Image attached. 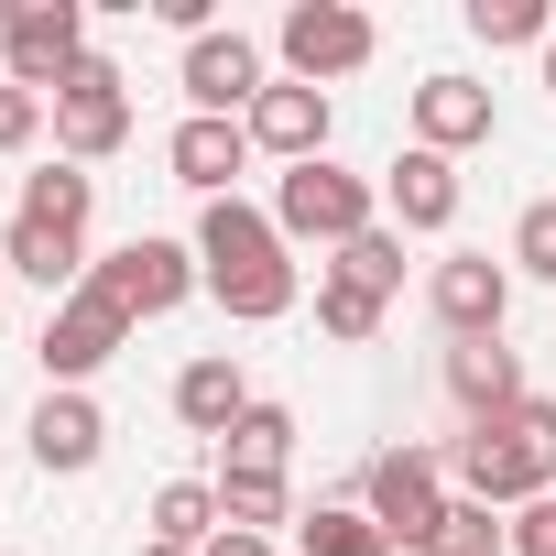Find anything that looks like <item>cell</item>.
Listing matches in <instances>:
<instances>
[{
	"instance_id": "obj_13",
	"label": "cell",
	"mask_w": 556,
	"mask_h": 556,
	"mask_svg": "<svg viewBox=\"0 0 556 556\" xmlns=\"http://www.w3.org/2000/svg\"><path fill=\"white\" fill-rule=\"evenodd\" d=\"M415 142L447 153V164H458L469 142H491V88H480V77H426V88H415Z\"/></svg>"
},
{
	"instance_id": "obj_30",
	"label": "cell",
	"mask_w": 556,
	"mask_h": 556,
	"mask_svg": "<svg viewBox=\"0 0 556 556\" xmlns=\"http://www.w3.org/2000/svg\"><path fill=\"white\" fill-rule=\"evenodd\" d=\"M45 110H55V99H34V88H12V77H0V153H23V142L45 131Z\"/></svg>"
},
{
	"instance_id": "obj_22",
	"label": "cell",
	"mask_w": 556,
	"mask_h": 556,
	"mask_svg": "<svg viewBox=\"0 0 556 556\" xmlns=\"http://www.w3.org/2000/svg\"><path fill=\"white\" fill-rule=\"evenodd\" d=\"M295 545H306V556H393V534H382L361 502H317V513H295Z\"/></svg>"
},
{
	"instance_id": "obj_1",
	"label": "cell",
	"mask_w": 556,
	"mask_h": 556,
	"mask_svg": "<svg viewBox=\"0 0 556 556\" xmlns=\"http://www.w3.org/2000/svg\"><path fill=\"white\" fill-rule=\"evenodd\" d=\"M197 273H207V295H218L240 328H262V317H285V306H295L285 229H273L262 207H240V197H218V207L197 218Z\"/></svg>"
},
{
	"instance_id": "obj_27",
	"label": "cell",
	"mask_w": 556,
	"mask_h": 556,
	"mask_svg": "<svg viewBox=\"0 0 556 556\" xmlns=\"http://www.w3.org/2000/svg\"><path fill=\"white\" fill-rule=\"evenodd\" d=\"M437 556H513V523H491V502H447Z\"/></svg>"
},
{
	"instance_id": "obj_33",
	"label": "cell",
	"mask_w": 556,
	"mask_h": 556,
	"mask_svg": "<svg viewBox=\"0 0 556 556\" xmlns=\"http://www.w3.org/2000/svg\"><path fill=\"white\" fill-rule=\"evenodd\" d=\"M142 556H197V545H142Z\"/></svg>"
},
{
	"instance_id": "obj_16",
	"label": "cell",
	"mask_w": 556,
	"mask_h": 556,
	"mask_svg": "<svg viewBox=\"0 0 556 556\" xmlns=\"http://www.w3.org/2000/svg\"><path fill=\"white\" fill-rule=\"evenodd\" d=\"M382 197H393V218H404V229H447V218H458V164L415 142V153H393V164H382Z\"/></svg>"
},
{
	"instance_id": "obj_26",
	"label": "cell",
	"mask_w": 556,
	"mask_h": 556,
	"mask_svg": "<svg viewBox=\"0 0 556 556\" xmlns=\"http://www.w3.org/2000/svg\"><path fill=\"white\" fill-rule=\"evenodd\" d=\"M469 34L480 45H545L556 23H545V0H469Z\"/></svg>"
},
{
	"instance_id": "obj_34",
	"label": "cell",
	"mask_w": 556,
	"mask_h": 556,
	"mask_svg": "<svg viewBox=\"0 0 556 556\" xmlns=\"http://www.w3.org/2000/svg\"><path fill=\"white\" fill-rule=\"evenodd\" d=\"M545 88H556V34H545Z\"/></svg>"
},
{
	"instance_id": "obj_10",
	"label": "cell",
	"mask_w": 556,
	"mask_h": 556,
	"mask_svg": "<svg viewBox=\"0 0 556 556\" xmlns=\"http://www.w3.org/2000/svg\"><path fill=\"white\" fill-rule=\"evenodd\" d=\"M262 88H273V77H262V45H251V34H197V45H186V99H197V121H251Z\"/></svg>"
},
{
	"instance_id": "obj_3",
	"label": "cell",
	"mask_w": 556,
	"mask_h": 556,
	"mask_svg": "<svg viewBox=\"0 0 556 556\" xmlns=\"http://www.w3.org/2000/svg\"><path fill=\"white\" fill-rule=\"evenodd\" d=\"M361 513H371L393 545L437 556V534H447V469H437L426 447H382V458L361 469Z\"/></svg>"
},
{
	"instance_id": "obj_5",
	"label": "cell",
	"mask_w": 556,
	"mask_h": 556,
	"mask_svg": "<svg viewBox=\"0 0 556 556\" xmlns=\"http://www.w3.org/2000/svg\"><path fill=\"white\" fill-rule=\"evenodd\" d=\"M88 285L142 328V317H175V306L207 285V273H197V251H186V240H153V229H142V240H121L110 262H88Z\"/></svg>"
},
{
	"instance_id": "obj_7",
	"label": "cell",
	"mask_w": 556,
	"mask_h": 556,
	"mask_svg": "<svg viewBox=\"0 0 556 556\" xmlns=\"http://www.w3.org/2000/svg\"><path fill=\"white\" fill-rule=\"evenodd\" d=\"M55 142H66V164H99V153L131 142V88H121L110 55H88V66L55 88Z\"/></svg>"
},
{
	"instance_id": "obj_24",
	"label": "cell",
	"mask_w": 556,
	"mask_h": 556,
	"mask_svg": "<svg viewBox=\"0 0 556 556\" xmlns=\"http://www.w3.org/2000/svg\"><path fill=\"white\" fill-rule=\"evenodd\" d=\"M218 523H240V534H273V523H295V502H285V480L218 469Z\"/></svg>"
},
{
	"instance_id": "obj_25",
	"label": "cell",
	"mask_w": 556,
	"mask_h": 556,
	"mask_svg": "<svg viewBox=\"0 0 556 556\" xmlns=\"http://www.w3.org/2000/svg\"><path fill=\"white\" fill-rule=\"evenodd\" d=\"M317 328L361 350V339H382V295H371V285H350V273H328V285H317Z\"/></svg>"
},
{
	"instance_id": "obj_12",
	"label": "cell",
	"mask_w": 556,
	"mask_h": 556,
	"mask_svg": "<svg viewBox=\"0 0 556 556\" xmlns=\"http://www.w3.org/2000/svg\"><path fill=\"white\" fill-rule=\"evenodd\" d=\"M251 153H285V164H317L328 153V88H306V77H273L262 99H251Z\"/></svg>"
},
{
	"instance_id": "obj_6",
	"label": "cell",
	"mask_w": 556,
	"mask_h": 556,
	"mask_svg": "<svg viewBox=\"0 0 556 556\" xmlns=\"http://www.w3.org/2000/svg\"><path fill=\"white\" fill-rule=\"evenodd\" d=\"M0 55H12V88L55 99L88 66V12L77 0H12V12H0Z\"/></svg>"
},
{
	"instance_id": "obj_15",
	"label": "cell",
	"mask_w": 556,
	"mask_h": 556,
	"mask_svg": "<svg viewBox=\"0 0 556 556\" xmlns=\"http://www.w3.org/2000/svg\"><path fill=\"white\" fill-rule=\"evenodd\" d=\"M164 164H175V186H197V197L218 207V197H229V175L251 164V131H240V121H186V131L164 142Z\"/></svg>"
},
{
	"instance_id": "obj_29",
	"label": "cell",
	"mask_w": 556,
	"mask_h": 556,
	"mask_svg": "<svg viewBox=\"0 0 556 556\" xmlns=\"http://www.w3.org/2000/svg\"><path fill=\"white\" fill-rule=\"evenodd\" d=\"M513 273H545V285H556V197L523 207V229H513Z\"/></svg>"
},
{
	"instance_id": "obj_31",
	"label": "cell",
	"mask_w": 556,
	"mask_h": 556,
	"mask_svg": "<svg viewBox=\"0 0 556 556\" xmlns=\"http://www.w3.org/2000/svg\"><path fill=\"white\" fill-rule=\"evenodd\" d=\"M513 556H556V491L513 513Z\"/></svg>"
},
{
	"instance_id": "obj_21",
	"label": "cell",
	"mask_w": 556,
	"mask_h": 556,
	"mask_svg": "<svg viewBox=\"0 0 556 556\" xmlns=\"http://www.w3.org/2000/svg\"><path fill=\"white\" fill-rule=\"evenodd\" d=\"M218 458L251 469V480H285V458H295V415H285V404H251V415L218 437Z\"/></svg>"
},
{
	"instance_id": "obj_17",
	"label": "cell",
	"mask_w": 556,
	"mask_h": 556,
	"mask_svg": "<svg viewBox=\"0 0 556 556\" xmlns=\"http://www.w3.org/2000/svg\"><path fill=\"white\" fill-rule=\"evenodd\" d=\"M99 447H110V415L88 393H45L34 404V458L45 469H99Z\"/></svg>"
},
{
	"instance_id": "obj_9",
	"label": "cell",
	"mask_w": 556,
	"mask_h": 556,
	"mask_svg": "<svg viewBox=\"0 0 556 556\" xmlns=\"http://www.w3.org/2000/svg\"><path fill=\"white\" fill-rule=\"evenodd\" d=\"M273 45H285V66H295L306 88H328V77L371 66V12H350V0H295Z\"/></svg>"
},
{
	"instance_id": "obj_32",
	"label": "cell",
	"mask_w": 556,
	"mask_h": 556,
	"mask_svg": "<svg viewBox=\"0 0 556 556\" xmlns=\"http://www.w3.org/2000/svg\"><path fill=\"white\" fill-rule=\"evenodd\" d=\"M197 556H273V534H240V523H218V534H207Z\"/></svg>"
},
{
	"instance_id": "obj_18",
	"label": "cell",
	"mask_w": 556,
	"mask_h": 556,
	"mask_svg": "<svg viewBox=\"0 0 556 556\" xmlns=\"http://www.w3.org/2000/svg\"><path fill=\"white\" fill-rule=\"evenodd\" d=\"M175 415H186L197 437H229V426L251 415V382H240V361H218V350H207V361H186V371H175Z\"/></svg>"
},
{
	"instance_id": "obj_4",
	"label": "cell",
	"mask_w": 556,
	"mask_h": 556,
	"mask_svg": "<svg viewBox=\"0 0 556 556\" xmlns=\"http://www.w3.org/2000/svg\"><path fill=\"white\" fill-rule=\"evenodd\" d=\"M273 229H285V240H361V229H382L371 218V175H350V164H285V186H273Z\"/></svg>"
},
{
	"instance_id": "obj_11",
	"label": "cell",
	"mask_w": 556,
	"mask_h": 556,
	"mask_svg": "<svg viewBox=\"0 0 556 556\" xmlns=\"http://www.w3.org/2000/svg\"><path fill=\"white\" fill-rule=\"evenodd\" d=\"M426 306H437V328H447V339H502V306H513V262H491V251H458V262H437Z\"/></svg>"
},
{
	"instance_id": "obj_14",
	"label": "cell",
	"mask_w": 556,
	"mask_h": 556,
	"mask_svg": "<svg viewBox=\"0 0 556 556\" xmlns=\"http://www.w3.org/2000/svg\"><path fill=\"white\" fill-rule=\"evenodd\" d=\"M447 393L469 404V426H491V415L534 404V393H523V361H513L502 339H458V350H447Z\"/></svg>"
},
{
	"instance_id": "obj_20",
	"label": "cell",
	"mask_w": 556,
	"mask_h": 556,
	"mask_svg": "<svg viewBox=\"0 0 556 556\" xmlns=\"http://www.w3.org/2000/svg\"><path fill=\"white\" fill-rule=\"evenodd\" d=\"M88 207H99V175L88 164H45V175H23V207L12 218H45V229L88 240Z\"/></svg>"
},
{
	"instance_id": "obj_8",
	"label": "cell",
	"mask_w": 556,
	"mask_h": 556,
	"mask_svg": "<svg viewBox=\"0 0 556 556\" xmlns=\"http://www.w3.org/2000/svg\"><path fill=\"white\" fill-rule=\"evenodd\" d=\"M121 339H131V317H121V306H110L99 285H77V295H66V306L45 317V339H34V361L55 371V393H77V382H88L99 361H121Z\"/></svg>"
},
{
	"instance_id": "obj_19",
	"label": "cell",
	"mask_w": 556,
	"mask_h": 556,
	"mask_svg": "<svg viewBox=\"0 0 556 556\" xmlns=\"http://www.w3.org/2000/svg\"><path fill=\"white\" fill-rule=\"evenodd\" d=\"M0 262H12V273H34V285L55 295H77L88 285V240H66V229H45V218H12V240H0Z\"/></svg>"
},
{
	"instance_id": "obj_23",
	"label": "cell",
	"mask_w": 556,
	"mask_h": 556,
	"mask_svg": "<svg viewBox=\"0 0 556 556\" xmlns=\"http://www.w3.org/2000/svg\"><path fill=\"white\" fill-rule=\"evenodd\" d=\"M218 534V491L207 480H164L153 491V545H207Z\"/></svg>"
},
{
	"instance_id": "obj_28",
	"label": "cell",
	"mask_w": 556,
	"mask_h": 556,
	"mask_svg": "<svg viewBox=\"0 0 556 556\" xmlns=\"http://www.w3.org/2000/svg\"><path fill=\"white\" fill-rule=\"evenodd\" d=\"M339 273H350V285H371V295H393V285H404V240H393V229H361V240L339 251Z\"/></svg>"
},
{
	"instance_id": "obj_2",
	"label": "cell",
	"mask_w": 556,
	"mask_h": 556,
	"mask_svg": "<svg viewBox=\"0 0 556 556\" xmlns=\"http://www.w3.org/2000/svg\"><path fill=\"white\" fill-rule=\"evenodd\" d=\"M447 469L469 480V502H545V491H556V404L534 393V404H513V415L469 426Z\"/></svg>"
}]
</instances>
